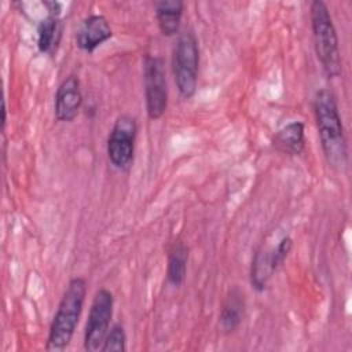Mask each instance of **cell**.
<instances>
[{"instance_id": "obj_1", "label": "cell", "mask_w": 352, "mask_h": 352, "mask_svg": "<svg viewBox=\"0 0 352 352\" xmlns=\"http://www.w3.org/2000/svg\"><path fill=\"white\" fill-rule=\"evenodd\" d=\"M314 114L323 155L330 168L340 172L348 162L346 138L334 94L322 88L314 98Z\"/></svg>"}, {"instance_id": "obj_2", "label": "cell", "mask_w": 352, "mask_h": 352, "mask_svg": "<svg viewBox=\"0 0 352 352\" xmlns=\"http://www.w3.org/2000/svg\"><path fill=\"white\" fill-rule=\"evenodd\" d=\"M87 282L84 278H72L59 301L58 309L50 324L45 349L51 352L65 351L76 331L85 302Z\"/></svg>"}, {"instance_id": "obj_3", "label": "cell", "mask_w": 352, "mask_h": 352, "mask_svg": "<svg viewBox=\"0 0 352 352\" xmlns=\"http://www.w3.org/2000/svg\"><path fill=\"white\" fill-rule=\"evenodd\" d=\"M309 16L314 48L322 69L329 78L340 77L342 72L340 41L327 4L322 0H314L309 8Z\"/></svg>"}, {"instance_id": "obj_4", "label": "cell", "mask_w": 352, "mask_h": 352, "mask_svg": "<svg viewBox=\"0 0 352 352\" xmlns=\"http://www.w3.org/2000/svg\"><path fill=\"white\" fill-rule=\"evenodd\" d=\"M199 48L192 30L182 32L172 52V73L179 94L184 99L194 96L198 84Z\"/></svg>"}, {"instance_id": "obj_5", "label": "cell", "mask_w": 352, "mask_h": 352, "mask_svg": "<svg viewBox=\"0 0 352 352\" xmlns=\"http://www.w3.org/2000/svg\"><path fill=\"white\" fill-rule=\"evenodd\" d=\"M143 85L146 111L150 120H160L168 107V84L164 60L147 54L143 59Z\"/></svg>"}, {"instance_id": "obj_6", "label": "cell", "mask_w": 352, "mask_h": 352, "mask_svg": "<svg viewBox=\"0 0 352 352\" xmlns=\"http://www.w3.org/2000/svg\"><path fill=\"white\" fill-rule=\"evenodd\" d=\"M138 135L136 120L131 116H120L109 133L106 151L111 165L120 170L128 169L133 161Z\"/></svg>"}, {"instance_id": "obj_7", "label": "cell", "mask_w": 352, "mask_h": 352, "mask_svg": "<svg viewBox=\"0 0 352 352\" xmlns=\"http://www.w3.org/2000/svg\"><path fill=\"white\" fill-rule=\"evenodd\" d=\"M114 297L113 293L104 287L99 289L92 300L85 331H84V349L95 352L102 348V344L109 333L110 320L113 316Z\"/></svg>"}, {"instance_id": "obj_8", "label": "cell", "mask_w": 352, "mask_h": 352, "mask_svg": "<svg viewBox=\"0 0 352 352\" xmlns=\"http://www.w3.org/2000/svg\"><path fill=\"white\" fill-rule=\"evenodd\" d=\"M82 103V94L80 88V80L70 74L59 84L55 102H54V116L60 122H72L78 116Z\"/></svg>"}, {"instance_id": "obj_9", "label": "cell", "mask_w": 352, "mask_h": 352, "mask_svg": "<svg viewBox=\"0 0 352 352\" xmlns=\"http://www.w3.org/2000/svg\"><path fill=\"white\" fill-rule=\"evenodd\" d=\"M111 36L113 30L107 18L102 14H92L80 23L76 33V44L85 52H94Z\"/></svg>"}, {"instance_id": "obj_10", "label": "cell", "mask_w": 352, "mask_h": 352, "mask_svg": "<svg viewBox=\"0 0 352 352\" xmlns=\"http://www.w3.org/2000/svg\"><path fill=\"white\" fill-rule=\"evenodd\" d=\"M246 309V300L243 292L234 286L226 294L223 301L220 315H219V329L224 334L234 333L243 320Z\"/></svg>"}, {"instance_id": "obj_11", "label": "cell", "mask_w": 352, "mask_h": 352, "mask_svg": "<svg viewBox=\"0 0 352 352\" xmlns=\"http://www.w3.org/2000/svg\"><path fill=\"white\" fill-rule=\"evenodd\" d=\"M272 146L279 153L300 155L305 150V131L301 121H292L275 132Z\"/></svg>"}, {"instance_id": "obj_12", "label": "cell", "mask_w": 352, "mask_h": 352, "mask_svg": "<svg viewBox=\"0 0 352 352\" xmlns=\"http://www.w3.org/2000/svg\"><path fill=\"white\" fill-rule=\"evenodd\" d=\"M184 3L182 0H160L155 3V19L160 32L166 37H173L179 32Z\"/></svg>"}, {"instance_id": "obj_13", "label": "cell", "mask_w": 352, "mask_h": 352, "mask_svg": "<svg viewBox=\"0 0 352 352\" xmlns=\"http://www.w3.org/2000/svg\"><path fill=\"white\" fill-rule=\"evenodd\" d=\"M278 268L274 264L272 258V249L260 248L252 260L250 267V283L252 287L257 292H264L268 280L274 275Z\"/></svg>"}, {"instance_id": "obj_14", "label": "cell", "mask_w": 352, "mask_h": 352, "mask_svg": "<svg viewBox=\"0 0 352 352\" xmlns=\"http://www.w3.org/2000/svg\"><path fill=\"white\" fill-rule=\"evenodd\" d=\"M188 248L182 239H176L168 252L166 279L172 286H180L187 274Z\"/></svg>"}, {"instance_id": "obj_15", "label": "cell", "mask_w": 352, "mask_h": 352, "mask_svg": "<svg viewBox=\"0 0 352 352\" xmlns=\"http://www.w3.org/2000/svg\"><path fill=\"white\" fill-rule=\"evenodd\" d=\"M60 21L58 16L47 15L37 28V47L43 54H52L60 40Z\"/></svg>"}, {"instance_id": "obj_16", "label": "cell", "mask_w": 352, "mask_h": 352, "mask_svg": "<svg viewBox=\"0 0 352 352\" xmlns=\"http://www.w3.org/2000/svg\"><path fill=\"white\" fill-rule=\"evenodd\" d=\"M126 349V334L121 323L111 326L102 344V352H122Z\"/></svg>"}, {"instance_id": "obj_17", "label": "cell", "mask_w": 352, "mask_h": 352, "mask_svg": "<svg viewBox=\"0 0 352 352\" xmlns=\"http://www.w3.org/2000/svg\"><path fill=\"white\" fill-rule=\"evenodd\" d=\"M292 248H293V239L290 236H283L276 243V246L272 248V258H274V264L276 268H279L283 264V261L289 256Z\"/></svg>"}, {"instance_id": "obj_18", "label": "cell", "mask_w": 352, "mask_h": 352, "mask_svg": "<svg viewBox=\"0 0 352 352\" xmlns=\"http://www.w3.org/2000/svg\"><path fill=\"white\" fill-rule=\"evenodd\" d=\"M43 6L47 8L48 15H54V16L59 18L60 11H62V3H59V1H43Z\"/></svg>"}]
</instances>
